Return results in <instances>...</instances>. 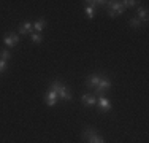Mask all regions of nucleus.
<instances>
[{"label": "nucleus", "mask_w": 149, "mask_h": 143, "mask_svg": "<svg viewBox=\"0 0 149 143\" xmlns=\"http://www.w3.org/2000/svg\"><path fill=\"white\" fill-rule=\"evenodd\" d=\"M49 89L51 91H54L56 94H57V97L63 99V100H72L73 99V94L70 92V89L67 88L65 84H62L59 80H54L51 84H49Z\"/></svg>", "instance_id": "obj_1"}, {"label": "nucleus", "mask_w": 149, "mask_h": 143, "mask_svg": "<svg viewBox=\"0 0 149 143\" xmlns=\"http://www.w3.org/2000/svg\"><path fill=\"white\" fill-rule=\"evenodd\" d=\"M83 138L86 140L87 143H105V140L91 127H86L83 130Z\"/></svg>", "instance_id": "obj_2"}, {"label": "nucleus", "mask_w": 149, "mask_h": 143, "mask_svg": "<svg viewBox=\"0 0 149 143\" xmlns=\"http://www.w3.org/2000/svg\"><path fill=\"white\" fill-rule=\"evenodd\" d=\"M108 89H111V80H109L108 76H102L100 83H98V86L94 89L95 94H102V92L108 91Z\"/></svg>", "instance_id": "obj_3"}, {"label": "nucleus", "mask_w": 149, "mask_h": 143, "mask_svg": "<svg viewBox=\"0 0 149 143\" xmlns=\"http://www.w3.org/2000/svg\"><path fill=\"white\" fill-rule=\"evenodd\" d=\"M95 105H97L98 110H100V111H103V113L111 111V108H113L111 102H109L106 97H103V95H100V97H98V100H97V103H95Z\"/></svg>", "instance_id": "obj_4"}, {"label": "nucleus", "mask_w": 149, "mask_h": 143, "mask_svg": "<svg viewBox=\"0 0 149 143\" xmlns=\"http://www.w3.org/2000/svg\"><path fill=\"white\" fill-rule=\"evenodd\" d=\"M106 10L114 14H122L124 13V5L120 2H106Z\"/></svg>", "instance_id": "obj_5"}, {"label": "nucleus", "mask_w": 149, "mask_h": 143, "mask_svg": "<svg viewBox=\"0 0 149 143\" xmlns=\"http://www.w3.org/2000/svg\"><path fill=\"white\" fill-rule=\"evenodd\" d=\"M3 43H5L8 48H15V46H17V43H19V35H17V34H8V35H5Z\"/></svg>", "instance_id": "obj_6"}, {"label": "nucleus", "mask_w": 149, "mask_h": 143, "mask_svg": "<svg viewBox=\"0 0 149 143\" xmlns=\"http://www.w3.org/2000/svg\"><path fill=\"white\" fill-rule=\"evenodd\" d=\"M100 80H102V75L94 73V75H91V76H87L86 86H87V88H91V89H95L98 86V83H100Z\"/></svg>", "instance_id": "obj_7"}, {"label": "nucleus", "mask_w": 149, "mask_h": 143, "mask_svg": "<svg viewBox=\"0 0 149 143\" xmlns=\"http://www.w3.org/2000/svg\"><path fill=\"white\" fill-rule=\"evenodd\" d=\"M57 94H56L54 91H51V89H48V92H46V95H45V100H46V103H48L49 107H54L56 103H57Z\"/></svg>", "instance_id": "obj_8"}, {"label": "nucleus", "mask_w": 149, "mask_h": 143, "mask_svg": "<svg viewBox=\"0 0 149 143\" xmlns=\"http://www.w3.org/2000/svg\"><path fill=\"white\" fill-rule=\"evenodd\" d=\"M81 102L84 103L86 107H94L95 103H97V99L94 97V95H89V94H83L81 95Z\"/></svg>", "instance_id": "obj_9"}, {"label": "nucleus", "mask_w": 149, "mask_h": 143, "mask_svg": "<svg viewBox=\"0 0 149 143\" xmlns=\"http://www.w3.org/2000/svg\"><path fill=\"white\" fill-rule=\"evenodd\" d=\"M32 30H33V24L26 22V24H21L19 26V34L21 35H32Z\"/></svg>", "instance_id": "obj_10"}, {"label": "nucleus", "mask_w": 149, "mask_h": 143, "mask_svg": "<svg viewBox=\"0 0 149 143\" xmlns=\"http://www.w3.org/2000/svg\"><path fill=\"white\" fill-rule=\"evenodd\" d=\"M45 26H46V21H45V19L35 21V22H33V30H35V34H41V30L45 29Z\"/></svg>", "instance_id": "obj_11"}, {"label": "nucleus", "mask_w": 149, "mask_h": 143, "mask_svg": "<svg viewBox=\"0 0 149 143\" xmlns=\"http://www.w3.org/2000/svg\"><path fill=\"white\" fill-rule=\"evenodd\" d=\"M148 8H144V6H140V8H138V19L141 21V22H143V21H148Z\"/></svg>", "instance_id": "obj_12"}, {"label": "nucleus", "mask_w": 149, "mask_h": 143, "mask_svg": "<svg viewBox=\"0 0 149 143\" xmlns=\"http://www.w3.org/2000/svg\"><path fill=\"white\" fill-rule=\"evenodd\" d=\"M84 11H86V16L89 18V19H94V16H95V10H94V6H91V5H86V8H84Z\"/></svg>", "instance_id": "obj_13"}, {"label": "nucleus", "mask_w": 149, "mask_h": 143, "mask_svg": "<svg viewBox=\"0 0 149 143\" xmlns=\"http://www.w3.org/2000/svg\"><path fill=\"white\" fill-rule=\"evenodd\" d=\"M0 59L5 60V62H6V60H10V59H11V53H10L8 49H2V51H0Z\"/></svg>", "instance_id": "obj_14"}, {"label": "nucleus", "mask_w": 149, "mask_h": 143, "mask_svg": "<svg viewBox=\"0 0 149 143\" xmlns=\"http://www.w3.org/2000/svg\"><path fill=\"white\" fill-rule=\"evenodd\" d=\"M30 38H32V41H33L35 45H40V43L43 41V37H41V34H35V32L30 35Z\"/></svg>", "instance_id": "obj_15"}, {"label": "nucleus", "mask_w": 149, "mask_h": 143, "mask_svg": "<svg viewBox=\"0 0 149 143\" xmlns=\"http://www.w3.org/2000/svg\"><path fill=\"white\" fill-rule=\"evenodd\" d=\"M120 3L124 5V8H125V6L127 8H133V6H136L138 2H135V0H125V2H120Z\"/></svg>", "instance_id": "obj_16"}, {"label": "nucleus", "mask_w": 149, "mask_h": 143, "mask_svg": "<svg viewBox=\"0 0 149 143\" xmlns=\"http://www.w3.org/2000/svg\"><path fill=\"white\" fill-rule=\"evenodd\" d=\"M129 24H130L132 27H140V26H141V21L138 19V18H132V19L129 21Z\"/></svg>", "instance_id": "obj_17"}, {"label": "nucleus", "mask_w": 149, "mask_h": 143, "mask_svg": "<svg viewBox=\"0 0 149 143\" xmlns=\"http://www.w3.org/2000/svg\"><path fill=\"white\" fill-rule=\"evenodd\" d=\"M5 70H6V62H5V60L0 59V73H3Z\"/></svg>", "instance_id": "obj_18"}]
</instances>
